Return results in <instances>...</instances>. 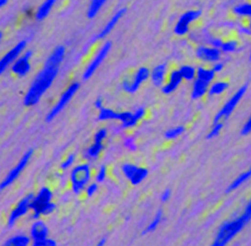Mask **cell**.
Instances as JSON below:
<instances>
[{
    "instance_id": "6da1fadb",
    "label": "cell",
    "mask_w": 251,
    "mask_h": 246,
    "mask_svg": "<svg viewBox=\"0 0 251 246\" xmlns=\"http://www.w3.org/2000/svg\"><path fill=\"white\" fill-rule=\"evenodd\" d=\"M59 70L60 67L45 64L44 69L36 77L35 81L32 82L30 88L24 96L23 104L25 106L30 107L39 103L43 95L53 85L56 77L59 74Z\"/></svg>"
},
{
    "instance_id": "7a4b0ae2",
    "label": "cell",
    "mask_w": 251,
    "mask_h": 246,
    "mask_svg": "<svg viewBox=\"0 0 251 246\" xmlns=\"http://www.w3.org/2000/svg\"><path fill=\"white\" fill-rule=\"evenodd\" d=\"M247 223L248 221L242 215L236 219L225 222L217 232L213 246H224L228 244L234 237L241 232Z\"/></svg>"
},
{
    "instance_id": "3957f363",
    "label": "cell",
    "mask_w": 251,
    "mask_h": 246,
    "mask_svg": "<svg viewBox=\"0 0 251 246\" xmlns=\"http://www.w3.org/2000/svg\"><path fill=\"white\" fill-rule=\"evenodd\" d=\"M53 193L47 187H44L40 190L39 194L32 199L30 209L33 211L32 218L39 219L42 215L47 216L56 210V204L52 202Z\"/></svg>"
},
{
    "instance_id": "277c9868",
    "label": "cell",
    "mask_w": 251,
    "mask_h": 246,
    "mask_svg": "<svg viewBox=\"0 0 251 246\" xmlns=\"http://www.w3.org/2000/svg\"><path fill=\"white\" fill-rule=\"evenodd\" d=\"M247 89H248V85L244 84L235 93H234L233 96L230 98V99L221 108V110L216 114V116L214 118V122L213 123L226 121L231 116V114L233 113V111L235 110V108L237 107V105L239 104V102L241 101V99L244 97Z\"/></svg>"
},
{
    "instance_id": "5b68a950",
    "label": "cell",
    "mask_w": 251,
    "mask_h": 246,
    "mask_svg": "<svg viewBox=\"0 0 251 246\" xmlns=\"http://www.w3.org/2000/svg\"><path fill=\"white\" fill-rule=\"evenodd\" d=\"M91 179V170L88 163H82L73 169L71 172L72 189L75 194H80Z\"/></svg>"
},
{
    "instance_id": "8992f818",
    "label": "cell",
    "mask_w": 251,
    "mask_h": 246,
    "mask_svg": "<svg viewBox=\"0 0 251 246\" xmlns=\"http://www.w3.org/2000/svg\"><path fill=\"white\" fill-rule=\"evenodd\" d=\"M80 88V83H78V82H74V83H72L68 89H67L62 95H61V98L60 100L57 102V104L53 107V109L48 112V114L46 117V122H51L53 121L59 114L63 111V109L68 105V103L71 101L72 98L74 97V95L77 93V91L79 90Z\"/></svg>"
},
{
    "instance_id": "52a82bcc",
    "label": "cell",
    "mask_w": 251,
    "mask_h": 246,
    "mask_svg": "<svg viewBox=\"0 0 251 246\" xmlns=\"http://www.w3.org/2000/svg\"><path fill=\"white\" fill-rule=\"evenodd\" d=\"M112 47V44L111 42H106L101 48H100L99 52L97 53V55L95 56V58L91 61V63L88 65V67L86 68L85 72L83 74V79L84 81L89 80L94 73L97 71V69L101 66V64L103 63V61L106 59V57L108 56L110 50Z\"/></svg>"
},
{
    "instance_id": "ba28073f",
    "label": "cell",
    "mask_w": 251,
    "mask_h": 246,
    "mask_svg": "<svg viewBox=\"0 0 251 246\" xmlns=\"http://www.w3.org/2000/svg\"><path fill=\"white\" fill-rule=\"evenodd\" d=\"M33 154L32 150H28L21 158V160L19 161L18 165H16L11 171L10 173H8V175L6 176V178L3 179V181L0 183V190H4L5 188H7L8 186H10L16 179H18L21 174L23 172V170L26 168L27 163Z\"/></svg>"
},
{
    "instance_id": "9c48e42d",
    "label": "cell",
    "mask_w": 251,
    "mask_h": 246,
    "mask_svg": "<svg viewBox=\"0 0 251 246\" xmlns=\"http://www.w3.org/2000/svg\"><path fill=\"white\" fill-rule=\"evenodd\" d=\"M33 198H35L33 194H28L27 196H25L24 198H23L20 201V203L18 205L14 207V209L11 211V213L9 214V217H8V221H7L8 228L13 227L14 224L16 223V221L26 214L28 210L30 209V204H31V201Z\"/></svg>"
},
{
    "instance_id": "30bf717a",
    "label": "cell",
    "mask_w": 251,
    "mask_h": 246,
    "mask_svg": "<svg viewBox=\"0 0 251 246\" xmlns=\"http://www.w3.org/2000/svg\"><path fill=\"white\" fill-rule=\"evenodd\" d=\"M149 77H150V71L146 67H141L137 71L135 77H133L131 81L125 79L122 82V88L127 93H136L139 89L140 85Z\"/></svg>"
},
{
    "instance_id": "8fae6325",
    "label": "cell",
    "mask_w": 251,
    "mask_h": 246,
    "mask_svg": "<svg viewBox=\"0 0 251 246\" xmlns=\"http://www.w3.org/2000/svg\"><path fill=\"white\" fill-rule=\"evenodd\" d=\"M121 170L133 186L139 185L148 175V171L146 169L132 165V163H124L121 167Z\"/></svg>"
},
{
    "instance_id": "7c38bea8",
    "label": "cell",
    "mask_w": 251,
    "mask_h": 246,
    "mask_svg": "<svg viewBox=\"0 0 251 246\" xmlns=\"http://www.w3.org/2000/svg\"><path fill=\"white\" fill-rule=\"evenodd\" d=\"M201 13H202L201 10H190L183 13L175 26V34L178 36L187 35L189 32L190 24L200 18Z\"/></svg>"
},
{
    "instance_id": "4fadbf2b",
    "label": "cell",
    "mask_w": 251,
    "mask_h": 246,
    "mask_svg": "<svg viewBox=\"0 0 251 246\" xmlns=\"http://www.w3.org/2000/svg\"><path fill=\"white\" fill-rule=\"evenodd\" d=\"M26 41H22L18 45H15L9 52H7L1 59H0V75H2L5 70L13 64L23 52L26 46Z\"/></svg>"
},
{
    "instance_id": "5bb4252c",
    "label": "cell",
    "mask_w": 251,
    "mask_h": 246,
    "mask_svg": "<svg viewBox=\"0 0 251 246\" xmlns=\"http://www.w3.org/2000/svg\"><path fill=\"white\" fill-rule=\"evenodd\" d=\"M145 115V108L144 107H139L136 110L135 113L131 112H121L119 113L118 120L121 122V129L125 128H130L136 126L138 121Z\"/></svg>"
},
{
    "instance_id": "9a60e30c",
    "label": "cell",
    "mask_w": 251,
    "mask_h": 246,
    "mask_svg": "<svg viewBox=\"0 0 251 246\" xmlns=\"http://www.w3.org/2000/svg\"><path fill=\"white\" fill-rule=\"evenodd\" d=\"M31 57H32V52L26 51L22 57H20L12 64V67H11L12 72L20 77L26 76L31 69V66L29 63V60L31 59Z\"/></svg>"
},
{
    "instance_id": "2e32d148",
    "label": "cell",
    "mask_w": 251,
    "mask_h": 246,
    "mask_svg": "<svg viewBox=\"0 0 251 246\" xmlns=\"http://www.w3.org/2000/svg\"><path fill=\"white\" fill-rule=\"evenodd\" d=\"M197 57L204 62L209 63H216L218 62L221 58V51L217 47H210L206 45H201L197 48L196 51Z\"/></svg>"
},
{
    "instance_id": "e0dca14e",
    "label": "cell",
    "mask_w": 251,
    "mask_h": 246,
    "mask_svg": "<svg viewBox=\"0 0 251 246\" xmlns=\"http://www.w3.org/2000/svg\"><path fill=\"white\" fill-rule=\"evenodd\" d=\"M125 12H126V8H121V9H119L118 11H117L112 16L111 20L105 24V26L101 30H100V32H98V34L93 38L92 43H94V42H96L98 40L105 39L110 34V32L112 31V29L115 27V25L118 23V22L121 20V18L125 14Z\"/></svg>"
},
{
    "instance_id": "ac0fdd59",
    "label": "cell",
    "mask_w": 251,
    "mask_h": 246,
    "mask_svg": "<svg viewBox=\"0 0 251 246\" xmlns=\"http://www.w3.org/2000/svg\"><path fill=\"white\" fill-rule=\"evenodd\" d=\"M183 80V79L179 70L172 71L169 77V81H167V83L161 88V92L165 95H170L174 93L178 89V87L181 85Z\"/></svg>"
},
{
    "instance_id": "d6986e66",
    "label": "cell",
    "mask_w": 251,
    "mask_h": 246,
    "mask_svg": "<svg viewBox=\"0 0 251 246\" xmlns=\"http://www.w3.org/2000/svg\"><path fill=\"white\" fill-rule=\"evenodd\" d=\"M48 235V228L42 220H37L31 225L30 228V237L33 241L41 240L47 238Z\"/></svg>"
},
{
    "instance_id": "ffe728a7",
    "label": "cell",
    "mask_w": 251,
    "mask_h": 246,
    "mask_svg": "<svg viewBox=\"0 0 251 246\" xmlns=\"http://www.w3.org/2000/svg\"><path fill=\"white\" fill-rule=\"evenodd\" d=\"M209 87H210V83H208V82L196 78V80L194 81L192 93H191L192 99L194 100L201 99V98L208 93Z\"/></svg>"
},
{
    "instance_id": "44dd1931",
    "label": "cell",
    "mask_w": 251,
    "mask_h": 246,
    "mask_svg": "<svg viewBox=\"0 0 251 246\" xmlns=\"http://www.w3.org/2000/svg\"><path fill=\"white\" fill-rule=\"evenodd\" d=\"M66 54V48L63 45L57 46L54 52L49 55V57L46 61V65L49 66H55V67H60V65L62 64Z\"/></svg>"
},
{
    "instance_id": "7402d4cb",
    "label": "cell",
    "mask_w": 251,
    "mask_h": 246,
    "mask_svg": "<svg viewBox=\"0 0 251 246\" xmlns=\"http://www.w3.org/2000/svg\"><path fill=\"white\" fill-rule=\"evenodd\" d=\"M165 73H166V64H160L157 66V67L153 70V72L150 73V79H152V82L155 86L160 87L162 85L165 78Z\"/></svg>"
},
{
    "instance_id": "603a6c76",
    "label": "cell",
    "mask_w": 251,
    "mask_h": 246,
    "mask_svg": "<svg viewBox=\"0 0 251 246\" xmlns=\"http://www.w3.org/2000/svg\"><path fill=\"white\" fill-rule=\"evenodd\" d=\"M250 178H251V167L246 172L242 173L235 179H234V181L229 185V187L226 189V194H229L231 192H234L235 190H237L245 182H247Z\"/></svg>"
},
{
    "instance_id": "cb8c5ba5",
    "label": "cell",
    "mask_w": 251,
    "mask_h": 246,
    "mask_svg": "<svg viewBox=\"0 0 251 246\" xmlns=\"http://www.w3.org/2000/svg\"><path fill=\"white\" fill-rule=\"evenodd\" d=\"M104 149L103 142H95L84 152V157L87 160H95Z\"/></svg>"
},
{
    "instance_id": "d4e9b609",
    "label": "cell",
    "mask_w": 251,
    "mask_h": 246,
    "mask_svg": "<svg viewBox=\"0 0 251 246\" xmlns=\"http://www.w3.org/2000/svg\"><path fill=\"white\" fill-rule=\"evenodd\" d=\"M57 2V0H46V1L39 7L36 13V20L39 22L44 21L51 12L53 6Z\"/></svg>"
},
{
    "instance_id": "484cf974",
    "label": "cell",
    "mask_w": 251,
    "mask_h": 246,
    "mask_svg": "<svg viewBox=\"0 0 251 246\" xmlns=\"http://www.w3.org/2000/svg\"><path fill=\"white\" fill-rule=\"evenodd\" d=\"M229 87L228 82L225 81H217L215 83H213L211 85V87H209L208 90V94L211 96H218L223 94Z\"/></svg>"
},
{
    "instance_id": "4316f807",
    "label": "cell",
    "mask_w": 251,
    "mask_h": 246,
    "mask_svg": "<svg viewBox=\"0 0 251 246\" xmlns=\"http://www.w3.org/2000/svg\"><path fill=\"white\" fill-rule=\"evenodd\" d=\"M119 113L116 112L110 108L102 107L99 110L98 120L99 121H106V120H118Z\"/></svg>"
},
{
    "instance_id": "83f0119b",
    "label": "cell",
    "mask_w": 251,
    "mask_h": 246,
    "mask_svg": "<svg viewBox=\"0 0 251 246\" xmlns=\"http://www.w3.org/2000/svg\"><path fill=\"white\" fill-rule=\"evenodd\" d=\"M106 1L107 0H92L90 5H89L88 11H87L88 19H90V20L94 19L95 16L98 14V12L101 10L103 5L106 3Z\"/></svg>"
},
{
    "instance_id": "f1b7e54d",
    "label": "cell",
    "mask_w": 251,
    "mask_h": 246,
    "mask_svg": "<svg viewBox=\"0 0 251 246\" xmlns=\"http://www.w3.org/2000/svg\"><path fill=\"white\" fill-rule=\"evenodd\" d=\"M215 75L216 73L214 72L213 69H205L203 67H199L197 69L196 78L208 82V83H211V82L215 79Z\"/></svg>"
},
{
    "instance_id": "f546056e",
    "label": "cell",
    "mask_w": 251,
    "mask_h": 246,
    "mask_svg": "<svg viewBox=\"0 0 251 246\" xmlns=\"http://www.w3.org/2000/svg\"><path fill=\"white\" fill-rule=\"evenodd\" d=\"M29 237L25 235H16L9 238L4 245L6 246H26L29 244Z\"/></svg>"
},
{
    "instance_id": "4dcf8cb0",
    "label": "cell",
    "mask_w": 251,
    "mask_h": 246,
    "mask_svg": "<svg viewBox=\"0 0 251 246\" xmlns=\"http://www.w3.org/2000/svg\"><path fill=\"white\" fill-rule=\"evenodd\" d=\"M162 220V211L161 210H159L157 212V214L155 215L153 221L150 222L147 227L143 230V234H147V233H152V232H155L156 229L159 227V225L160 224Z\"/></svg>"
},
{
    "instance_id": "1f68e13d",
    "label": "cell",
    "mask_w": 251,
    "mask_h": 246,
    "mask_svg": "<svg viewBox=\"0 0 251 246\" xmlns=\"http://www.w3.org/2000/svg\"><path fill=\"white\" fill-rule=\"evenodd\" d=\"M179 71H180L183 79L186 80V81L195 80L196 75H197V70L194 67H192V66H189V65L182 66Z\"/></svg>"
},
{
    "instance_id": "d6a6232c",
    "label": "cell",
    "mask_w": 251,
    "mask_h": 246,
    "mask_svg": "<svg viewBox=\"0 0 251 246\" xmlns=\"http://www.w3.org/2000/svg\"><path fill=\"white\" fill-rule=\"evenodd\" d=\"M185 126L183 125H179V126H176L174 128H171L166 131V133L164 134V137L166 139L169 140H173V139H176L178 137H180L183 133H185Z\"/></svg>"
},
{
    "instance_id": "836d02e7",
    "label": "cell",
    "mask_w": 251,
    "mask_h": 246,
    "mask_svg": "<svg viewBox=\"0 0 251 246\" xmlns=\"http://www.w3.org/2000/svg\"><path fill=\"white\" fill-rule=\"evenodd\" d=\"M224 126V122H217V123H213V126L211 128V130L207 134V139H213L216 138L217 136H219V134H221V131L223 129Z\"/></svg>"
},
{
    "instance_id": "e575fe53",
    "label": "cell",
    "mask_w": 251,
    "mask_h": 246,
    "mask_svg": "<svg viewBox=\"0 0 251 246\" xmlns=\"http://www.w3.org/2000/svg\"><path fill=\"white\" fill-rule=\"evenodd\" d=\"M234 12L240 16H251V4L244 3L234 8Z\"/></svg>"
},
{
    "instance_id": "d590c367",
    "label": "cell",
    "mask_w": 251,
    "mask_h": 246,
    "mask_svg": "<svg viewBox=\"0 0 251 246\" xmlns=\"http://www.w3.org/2000/svg\"><path fill=\"white\" fill-rule=\"evenodd\" d=\"M238 46V44L236 41H228L226 43H223L221 46V51L224 53H233L236 51Z\"/></svg>"
},
{
    "instance_id": "8d00e7d4",
    "label": "cell",
    "mask_w": 251,
    "mask_h": 246,
    "mask_svg": "<svg viewBox=\"0 0 251 246\" xmlns=\"http://www.w3.org/2000/svg\"><path fill=\"white\" fill-rule=\"evenodd\" d=\"M124 146L126 147V149L130 152H137V145L136 143V140H135V137L132 136H128L124 139Z\"/></svg>"
},
{
    "instance_id": "74e56055",
    "label": "cell",
    "mask_w": 251,
    "mask_h": 246,
    "mask_svg": "<svg viewBox=\"0 0 251 246\" xmlns=\"http://www.w3.org/2000/svg\"><path fill=\"white\" fill-rule=\"evenodd\" d=\"M107 134H108V131L106 128L99 129L94 135V141L95 142H103L104 139L107 137Z\"/></svg>"
},
{
    "instance_id": "f35d334b",
    "label": "cell",
    "mask_w": 251,
    "mask_h": 246,
    "mask_svg": "<svg viewBox=\"0 0 251 246\" xmlns=\"http://www.w3.org/2000/svg\"><path fill=\"white\" fill-rule=\"evenodd\" d=\"M75 161V155L74 154H71L68 156V157H67L62 163H61V169L62 170H67L69 169L73 166V163Z\"/></svg>"
},
{
    "instance_id": "ab89813d",
    "label": "cell",
    "mask_w": 251,
    "mask_h": 246,
    "mask_svg": "<svg viewBox=\"0 0 251 246\" xmlns=\"http://www.w3.org/2000/svg\"><path fill=\"white\" fill-rule=\"evenodd\" d=\"M56 245L57 243L55 242V240L49 239V238L33 241V246H56Z\"/></svg>"
},
{
    "instance_id": "60d3db41",
    "label": "cell",
    "mask_w": 251,
    "mask_h": 246,
    "mask_svg": "<svg viewBox=\"0 0 251 246\" xmlns=\"http://www.w3.org/2000/svg\"><path fill=\"white\" fill-rule=\"evenodd\" d=\"M106 176H107V171H106V167L105 166H101V168L99 169L97 175H96V181L98 183H103L105 181L106 179Z\"/></svg>"
},
{
    "instance_id": "b9f144b4",
    "label": "cell",
    "mask_w": 251,
    "mask_h": 246,
    "mask_svg": "<svg viewBox=\"0 0 251 246\" xmlns=\"http://www.w3.org/2000/svg\"><path fill=\"white\" fill-rule=\"evenodd\" d=\"M250 133H251V116L248 118V120L242 126L240 134H241V135H248Z\"/></svg>"
},
{
    "instance_id": "7bdbcfd3",
    "label": "cell",
    "mask_w": 251,
    "mask_h": 246,
    "mask_svg": "<svg viewBox=\"0 0 251 246\" xmlns=\"http://www.w3.org/2000/svg\"><path fill=\"white\" fill-rule=\"evenodd\" d=\"M171 196H172V191H171L170 189H165V190L161 193V195H160V201H161L162 203L167 202V201L170 200Z\"/></svg>"
},
{
    "instance_id": "ee69618b",
    "label": "cell",
    "mask_w": 251,
    "mask_h": 246,
    "mask_svg": "<svg viewBox=\"0 0 251 246\" xmlns=\"http://www.w3.org/2000/svg\"><path fill=\"white\" fill-rule=\"evenodd\" d=\"M242 216L249 222L251 220V200L249 201V203L246 205L244 212L242 213Z\"/></svg>"
},
{
    "instance_id": "f6af8a7d",
    "label": "cell",
    "mask_w": 251,
    "mask_h": 246,
    "mask_svg": "<svg viewBox=\"0 0 251 246\" xmlns=\"http://www.w3.org/2000/svg\"><path fill=\"white\" fill-rule=\"evenodd\" d=\"M209 44L214 46V47H217V48H221L222 45H223V42L221 41V39H218V38H211L209 40Z\"/></svg>"
},
{
    "instance_id": "bcb514c9",
    "label": "cell",
    "mask_w": 251,
    "mask_h": 246,
    "mask_svg": "<svg viewBox=\"0 0 251 246\" xmlns=\"http://www.w3.org/2000/svg\"><path fill=\"white\" fill-rule=\"evenodd\" d=\"M98 191V185L96 183H92L90 184L87 189H86V192H87V196L88 197H92L96 192Z\"/></svg>"
},
{
    "instance_id": "7dc6e473",
    "label": "cell",
    "mask_w": 251,
    "mask_h": 246,
    "mask_svg": "<svg viewBox=\"0 0 251 246\" xmlns=\"http://www.w3.org/2000/svg\"><path fill=\"white\" fill-rule=\"evenodd\" d=\"M224 69V64L222 62H216L213 66V70L215 73H220Z\"/></svg>"
},
{
    "instance_id": "c3c4849f",
    "label": "cell",
    "mask_w": 251,
    "mask_h": 246,
    "mask_svg": "<svg viewBox=\"0 0 251 246\" xmlns=\"http://www.w3.org/2000/svg\"><path fill=\"white\" fill-rule=\"evenodd\" d=\"M102 103H103V101H102V98L101 97H99L98 99L95 101V108L96 109H98V110H100L101 109L103 106H102Z\"/></svg>"
},
{
    "instance_id": "681fc988",
    "label": "cell",
    "mask_w": 251,
    "mask_h": 246,
    "mask_svg": "<svg viewBox=\"0 0 251 246\" xmlns=\"http://www.w3.org/2000/svg\"><path fill=\"white\" fill-rule=\"evenodd\" d=\"M9 0H0V8H2L4 5L7 4Z\"/></svg>"
},
{
    "instance_id": "f907efd6",
    "label": "cell",
    "mask_w": 251,
    "mask_h": 246,
    "mask_svg": "<svg viewBox=\"0 0 251 246\" xmlns=\"http://www.w3.org/2000/svg\"><path fill=\"white\" fill-rule=\"evenodd\" d=\"M106 240H107V239H106V237H103V238L101 239V241H100V242L98 243V245H99V246H102V245H104V244L106 243Z\"/></svg>"
},
{
    "instance_id": "816d5d0a",
    "label": "cell",
    "mask_w": 251,
    "mask_h": 246,
    "mask_svg": "<svg viewBox=\"0 0 251 246\" xmlns=\"http://www.w3.org/2000/svg\"><path fill=\"white\" fill-rule=\"evenodd\" d=\"M1 39H2V32L0 31V41H1Z\"/></svg>"
},
{
    "instance_id": "f5cc1de1",
    "label": "cell",
    "mask_w": 251,
    "mask_h": 246,
    "mask_svg": "<svg viewBox=\"0 0 251 246\" xmlns=\"http://www.w3.org/2000/svg\"><path fill=\"white\" fill-rule=\"evenodd\" d=\"M249 28H250V30H251V22H250V25H249Z\"/></svg>"
},
{
    "instance_id": "db71d44e",
    "label": "cell",
    "mask_w": 251,
    "mask_h": 246,
    "mask_svg": "<svg viewBox=\"0 0 251 246\" xmlns=\"http://www.w3.org/2000/svg\"><path fill=\"white\" fill-rule=\"evenodd\" d=\"M249 60L251 61V53H250V57H249Z\"/></svg>"
}]
</instances>
